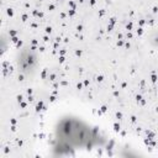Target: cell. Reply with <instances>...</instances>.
Returning <instances> with one entry per match:
<instances>
[{
    "mask_svg": "<svg viewBox=\"0 0 158 158\" xmlns=\"http://www.w3.org/2000/svg\"><path fill=\"white\" fill-rule=\"evenodd\" d=\"M52 138V148L59 156L104 147L107 141L96 126L74 115L58 118L53 127Z\"/></svg>",
    "mask_w": 158,
    "mask_h": 158,
    "instance_id": "obj_1",
    "label": "cell"
}]
</instances>
